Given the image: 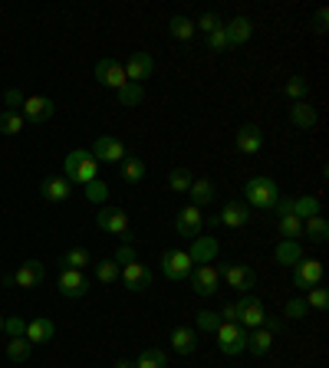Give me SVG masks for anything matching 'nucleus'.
<instances>
[{
	"mask_svg": "<svg viewBox=\"0 0 329 368\" xmlns=\"http://www.w3.org/2000/svg\"><path fill=\"white\" fill-rule=\"evenodd\" d=\"M244 198H247V207H257V211H273L280 201V184L273 178H267V175H260V178H251L247 184H244Z\"/></svg>",
	"mask_w": 329,
	"mask_h": 368,
	"instance_id": "f257e3e1",
	"label": "nucleus"
},
{
	"mask_svg": "<svg viewBox=\"0 0 329 368\" xmlns=\"http://www.w3.org/2000/svg\"><path fill=\"white\" fill-rule=\"evenodd\" d=\"M214 335H217V349L224 356H241L244 349H247V329H244L241 322H221Z\"/></svg>",
	"mask_w": 329,
	"mask_h": 368,
	"instance_id": "f03ea898",
	"label": "nucleus"
},
{
	"mask_svg": "<svg viewBox=\"0 0 329 368\" xmlns=\"http://www.w3.org/2000/svg\"><path fill=\"white\" fill-rule=\"evenodd\" d=\"M234 313H237V322H241L244 329H260L264 326V303L257 299V296H251V292H244L241 299L234 303Z\"/></svg>",
	"mask_w": 329,
	"mask_h": 368,
	"instance_id": "7ed1b4c3",
	"label": "nucleus"
},
{
	"mask_svg": "<svg viewBox=\"0 0 329 368\" xmlns=\"http://www.w3.org/2000/svg\"><path fill=\"white\" fill-rule=\"evenodd\" d=\"M191 270H194V263H191L188 250H164V254H162V273L171 279V283L188 279Z\"/></svg>",
	"mask_w": 329,
	"mask_h": 368,
	"instance_id": "20e7f679",
	"label": "nucleus"
},
{
	"mask_svg": "<svg viewBox=\"0 0 329 368\" xmlns=\"http://www.w3.org/2000/svg\"><path fill=\"white\" fill-rule=\"evenodd\" d=\"M53 112H56V105H53V99H47V96H26L24 105H20V115H24L26 122H33V125L50 122Z\"/></svg>",
	"mask_w": 329,
	"mask_h": 368,
	"instance_id": "39448f33",
	"label": "nucleus"
},
{
	"mask_svg": "<svg viewBox=\"0 0 329 368\" xmlns=\"http://www.w3.org/2000/svg\"><path fill=\"white\" fill-rule=\"evenodd\" d=\"M92 158L106 161V165H119L126 158V145L115 139V135H99V139L92 141Z\"/></svg>",
	"mask_w": 329,
	"mask_h": 368,
	"instance_id": "423d86ee",
	"label": "nucleus"
},
{
	"mask_svg": "<svg viewBox=\"0 0 329 368\" xmlns=\"http://www.w3.org/2000/svg\"><path fill=\"white\" fill-rule=\"evenodd\" d=\"M293 283H296V290H313V286H319L323 283V263L319 260H300L296 267H293Z\"/></svg>",
	"mask_w": 329,
	"mask_h": 368,
	"instance_id": "0eeeda50",
	"label": "nucleus"
},
{
	"mask_svg": "<svg viewBox=\"0 0 329 368\" xmlns=\"http://www.w3.org/2000/svg\"><path fill=\"white\" fill-rule=\"evenodd\" d=\"M175 227L181 237H188V240H194V237H201V227H204V214L201 207H194V204H188V207H181L175 217Z\"/></svg>",
	"mask_w": 329,
	"mask_h": 368,
	"instance_id": "6e6552de",
	"label": "nucleus"
},
{
	"mask_svg": "<svg viewBox=\"0 0 329 368\" xmlns=\"http://www.w3.org/2000/svg\"><path fill=\"white\" fill-rule=\"evenodd\" d=\"M217 277H224L230 283V290H241V292L257 286V273L251 267H244V263H228L224 270H217Z\"/></svg>",
	"mask_w": 329,
	"mask_h": 368,
	"instance_id": "1a4fd4ad",
	"label": "nucleus"
},
{
	"mask_svg": "<svg viewBox=\"0 0 329 368\" xmlns=\"http://www.w3.org/2000/svg\"><path fill=\"white\" fill-rule=\"evenodd\" d=\"M217 283H221V277H217V267H211V263H201V267L191 270V290L198 296H214Z\"/></svg>",
	"mask_w": 329,
	"mask_h": 368,
	"instance_id": "9d476101",
	"label": "nucleus"
},
{
	"mask_svg": "<svg viewBox=\"0 0 329 368\" xmlns=\"http://www.w3.org/2000/svg\"><path fill=\"white\" fill-rule=\"evenodd\" d=\"M56 286H60V292L66 299H83L89 292V279L83 277V270H63L60 279H56Z\"/></svg>",
	"mask_w": 329,
	"mask_h": 368,
	"instance_id": "9b49d317",
	"label": "nucleus"
},
{
	"mask_svg": "<svg viewBox=\"0 0 329 368\" xmlns=\"http://www.w3.org/2000/svg\"><path fill=\"white\" fill-rule=\"evenodd\" d=\"M96 227L106 230V234H126L128 230V214L122 207H99V214H96Z\"/></svg>",
	"mask_w": 329,
	"mask_h": 368,
	"instance_id": "f8f14e48",
	"label": "nucleus"
},
{
	"mask_svg": "<svg viewBox=\"0 0 329 368\" xmlns=\"http://www.w3.org/2000/svg\"><path fill=\"white\" fill-rule=\"evenodd\" d=\"M13 283L20 286V290H33L40 283H47V263H40V260H26L20 263V270L13 273Z\"/></svg>",
	"mask_w": 329,
	"mask_h": 368,
	"instance_id": "ddd939ff",
	"label": "nucleus"
},
{
	"mask_svg": "<svg viewBox=\"0 0 329 368\" xmlns=\"http://www.w3.org/2000/svg\"><path fill=\"white\" fill-rule=\"evenodd\" d=\"M122 69H126L128 82H139V86H142V79H149L155 73L152 53H132V56H128V63L122 66Z\"/></svg>",
	"mask_w": 329,
	"mask_h": 368,
	"instance_id": "4468645a",
	"label": "nucleus"
},
{
	"mask_svg": "<svg viewBox=\"0 0 329 368\" xmlns=\"http://www.w3.org/2000/svg\"><path fill=\"white\" fill-rule=\"evenodd\" d=\"M96 79H99L102 86H109V89H122L128 79H126V69H122V63H115V60H99L96 63Z\"/></svg>",
	"mask_w": 329,
	"mask_h": 368,
	"instance_id": "2eb2a0df",
	"label": "nucleus"
},
{
	"mask_svg": "<svg viewBox=\"0 0 329 368\" xmlns=\"http://www.w3.org/2000/svg\"><path fill=\"white\" fill-rule=\"evenodd\" d=\"M119 279H122V283H126V290H132V292H145L149 286H152V273L142 267L139 260H135V263H126L122 273H119Z\"/></svg>",
	"mask_w": 329,
	"mask_h": 368,
	"instance_id": "dca6fc26",
	"label": "nucleus"
},
{
	"mask_svg": "<svg viewBox=\"0 0 329 368\" xmlns=\"http://www.w3.org/2000/svg\"><path fill=\"white\" fill-rule=\"evenodd\" d=\"M251 207L244 201H228L224 204V211L217 214V224H224V227H244L247 220H251Z\"/></svg>",
	"mask_w": 329,
	"mask_h": 368,
	"instance_id": "f3484780",
	"label": "nucleus"
},
{
	"mask_svg": "<svg viewBox=\"0 0 329 368\" xmlns=\"http://www.w3.org/2000/svg\"><path fill=\"white\" fill-rule=\"evenodd\" d=\"M53 335H56V326H53V319L47 316H33L30 322H26V342L30 345H40V342H50Z\"/></svg>",
	"mask_w": 329,
	"mask_h": 368,
	"instance_id": "a211bd4d",
	"label": "nucleus"
},
{
	"mask_svg": "<svg viewBox=\"0 0 329 368\" xmlns=\"http://www.w3.org/2000/svg\"><path fill=\"white\" fill-rule=\"evenodd\" d=\"M217 250H221V247H217V237H194L188 256L194 267H201V263H211V260H214Z\"/></svg>",
	"mask_w": 329,
	"mask_h": 368,
	"instance_id": "6ab92c4d",
	"label": "nucleus"
},
{
	"mask_svg": "<svg viewBox=\"0 0 329 368\" xmlns=\"http://www.w3.org/2000/svg\"><path fill=\"white\" fill-rule=\"evenodd\" d=\"M234 141H237V152H244V155H257L260 148H264V135H260V128L257 125H241Z\"/></svg>",
	"mask_w": 329,
	"mask_h": 368,
	"instance_id": "aec40b11",
	"label": "nucleus"
},
{
	"mask_svg": "<svg viewBox=\"0 0 329 368\" xmlns=\"http://www.w3.org/2000/svg\"><path fill=\"white\" fill-rule=\"evenodd\" d=\"M224 33H228V43H230V46H241V43H247V40L253 37L251 17H234L230 24H224Z\"/></svg>",
	"mask_w": 329,
	"mask_h": 368,
	"instance_id": "412c9836",
	"label": "nucleus"
},
{
	"mask_svg": "<svg viewBox=\"0 0 329 368\" xmlns=\"http://www.w3.org/2000/svg\"><path fill=\"white\" fill-rule=\"evenodd\" d=\"M290 122L296 128H303V132H310V128L317 125V109L310 105V99L293 102V105H290Z\"/></svg>",
	"mask_w": 329,
	"mask_h": 368,
	"instance_id": "4be33fe9",
	"label": "nucleus"
},
{
	"mask_svg": "<svg viewBox=\"0 0 329 368\" xmlns=\"http://www.w3.org/2000/svg\"><path fill=\"white\" fill-rule=\"evenodd\" d=\"M40 194H43L47 201L60 204V201H66V198L73 194V184H69L66 178H47L43 184H40Z\"/></svg>",
	"mask_w": 329,
	"mask_h": 368,
	"instance_id": "5701e85b",
	"label": "nucleus"
},
{
	"mask_svg": "<svg viewBox=\"0 0 329 368\" xmlns=\"http://www.w3.org/2000/svg\"><path fill=\"white\" fill-rule=\"evenodd\" d=\"M171 349H175L178 356H191V352L198 349V332H194V329H185V326L171 329Z\"/></svg>",
	"mask_w": 329,
	"mask_h": 368,
	"instance_id": "b1692460",
	"label": "nucleus"
},
{
	"mask_svg": "<svg viewBox=\"0 0 329 368\" xmlns=\"http://www.w3.org/2000/svg\"><path fill=\"white\" fill-rule=\"evenodd\" d=\"M273 256H277V263H283V267H296L303 260V247H300V240H280Z\"/></svg>",
	"mask_w": 329,
	"mask_h": 368,
	"instance_id": "393cba45",
	"label": "nucleus"
},
{
	"mask_svg": "<svg viewBox=\"0 0 329 368\" xmlns=\"http://www.w3.org/2000/svg\"><path fill=\"white\" fill-rule=\"evenodd\" d=\"M119 175H122V181H126V184H139V181H145V161H142V158L126 155V158L119 161Z\"/></svg>",
	"mask_w": 329,
	"mask_h": 368,
	"instance_id": "a878e982",
	"label": "nucleus"
},
{
	"mask_svg": "<svg viewBox=\"0 0 329 368\" xmlns=\"http://www.w3.org/2000/svg\"><path fill=\"white\" fill-rule=\"evenodd\" d=\"M96 175H99V161L92 158V152L83 148V158H79V165H76V178H73V184H89V181H96Z\"/></svg>",
	"mask_w": 329,
	"mask_h": 368,
	"instance_id": "bb28decb",
	"label": "nucleus"
},
{
	"mask_svg": "<svg viewBox=\"0 0 329 368\" xmlns=\"http://www.w3.org/2000/svg\"><path fill=\"white\" fill-rule=\"evenodd\" d=\"M270 349H273V332H267V329L247 332V352H253V356H267Z\"/></svg>",
	"mask_w": 329,
	"mask_h": 368,
	"instance_id": "cd10ccee",
	"label": "nucleus"
},
{
	"mask_svg": "<svg viewBox=\"0 0 329 368\" xmlns=\"http://www.w3.org/2000/svg\"><path fill=\"white\" fill-rule=\"evenodd\" d=\"M188 194H191V204H194V207H208V204L214 201V184H211L208 178H201V181H191Z\"/></svg>",
	"mask_w": 329,
	"mask_h": 368,
	"instance_id": "c85d7f7f",
	"label": "nucleus"
},
{
	"mask_svg": "<svg viewBox=\"0 0 329 368\" xmlns=\"http://www.w3.org/2000/svg\"><path fill=\"white\" fill-rule=\"evenodd\" d=\"M303 234L310 237L313 243H326L329 240V224H326V217L317 214V217H310V220H303Z\"/></svg>",
	"mask_w": 329,
	"mask_h": 368,
	"instance_id": "c756f323",
	"label": "nucleus"
},
{
	"mask_svg": "<svg viewBox=\"0 0 329 368\" xmlns=\"http://www.w3.org/2000/svg\"><path fill=\"white\" fill-rule=\"evenodd\" d=\"M317 214H319V198L306 194V198H296V201H293V217L310 220V217H317Z\"/></svg>",
	"mask_w": 329,
	"mask_h": 368,
	"instance_id": "7c9ffc66",
	"label": "nucleus"
},
{
	"mask_svg": "<svg viewBox=\"0 0 329 368\" xmlns=\"http://www.w3.org/2000/svg\"><path fill=\"white\" fill-rule=\"evenodd\" d=\"M24 125H26V119L20 112H10V109L0 112V132H3V135H20Z\"/></svg>",
	"mask_w": 329,
	"mask_h": 368,
	"instance_id": "2f4dec72",
	"label": "nucleus"
},
{
	"mask_svg": "<svg viewBox=\"0 0 329 368\" xmlns=\"http://www.w3.org/2000/svg\"><path fill=\"white\" fill-rule=\"evenodd\" d=\"M277 227H280V234H283V240H296V237H303V220H300V217H293V214L277 217Z\"/></svg>",
	"mask_w": 329,
	"mask_h": 368,
	"instance_id": "473e14b6",
	"label": "nucleus"
},
{
	"mask_svg": "<svg viewBox=\"0 0 329 368\" xmlns=\"http://www.w3.org/2000/svg\"><path fill=\"white\" fill-rule=\"evenodd\" d=\"M168 33L175 40H181V43H188L198 30H194V24H191L188 17H171V24H168Z\"/></svg>",
	"mask_w": 329,
	"mask_h": 368,
	"instance_id": "72a5a7b5",
	"label": "nucleus"
},
{
	"mask_svg": "<svg viewBox=\"0 0 329 368\" xmlns=\"http://www.w3.org/2000/svg\"><path fill=\"white\" fill-rule=\"evenodd\" d=\"M283 96L287 99H293V102H303V99H310V79H303V76H293L287 86H283Z\"/></svg>",
	"mask_w": 329,
	"mask_h": 368,
	"instance_id": "f704fd0d",
	"label": "nucleus"
},
{
	"mask_svg": "<svg viewBox=\"0 0 329 368\" xmlns=\"http://www.w3.org/2000/svg\"><path fill=\"white\" fill-rule=\"evenodd\" d=\"M168 365V356L162 349H142V356L135 358V368H164Z\"/></svg>",
	"mask_w": 329,
	"mask_h": 368,
	"instance_id": "c9c22d12",
	"label": "nucleus"
},
{
	"mask_svg": "<svg viewBox=\"0 0 329 368\" xmlns=\"http://www.w3.org/2000/svg\"><path fill=\"white\" fill-rule=\"evenodd\" d=\"M221 322H224L221 313H214V309H201V313L194 316V332H217Z\"/></svg>",
	"mask_w": 329,
	"mask_h": 368,
	"instance_id": "e433bc0d",
	"label": "nucleus"
},
{
	"mask_svg": "<svg viewBox=\"0 0 329 368\" xmlns=\"http://www.w3.org/2000/svg\"><path fill=\"white\" fill-rule=\"evenodd\" d=\"M60 263H63V270H83L89 263V250L86 247H73V250H66L60 256Z\"/></svg>",
	"mask_w": 329,
	"mask_h": 368,
	"instance_id": "4c0bfd02",
	"label": "nucleus"
},
{
	"mask_svg": "<svg viewBox=\"0 0 329 368\" xmlns=\"http://www.w3.org/2000/svg\"><path fill=\"white\" fill-rule=\"evenodd\" d=\"M119 273H122V267H119L115 260H99V263H96V279H99V283H106V286H109V283H115V279H119Z\"/></svg>",
	"mask_w": 329,
	"mask_h": 368,
	"instance_id": "58836bf2",
	"label": "nucleus"
},
{
	"mask_svg": "<svg viewBox=\"0 0 329 368\" xmlns=\"http://www.w3.org/2000/svg\"><path fill=\"white\" fill-rule=\"evenodd\" d=\"M191 171L188 168H175V171H171V175H168V188L175 191V194H185V191L191 188Z\"/></svg>",
	"mask_w": 329,
	"mask_h": 368,
	"instance_id": "ea45409f",
	"label": "nucleus"
},
{
	"mask_svg": "<svg viewBox=\"0 0 329 368\" xmlns=\"http://www.w3.org/2000/svg\"><path fill=\"white\" fill-rule=\"evenodd\" d=\"M142 99H145V89H142L139 82H126V86L119 89V102H122V105H139Z\"/></svg>",
	"mask_w": 329,
	"mask_h": 368,
	"instance_id": "a19ab883",
	"label": "nucleus"
},
{
	"mask_svg": "<svg viewBox=\"0 0 329 368\" xmlns=\"http://www.w3.org/2000/svg\"><path fill=\"white\" fill-rule=\"evenodd\" d=\"M30 352H33V345L26 342V339H10V342H7V356H10L13 362H26Z\"/></svg>",
	"mask_w": 329,
	"mask_h": 368,
	"instance_id": "79ce46f5",
	"label": "nucleus"
},
{
	"mask_svg": "<svg viewBox=\"0 0 329 368\" xmlns=\"http://www.w3.org/2000/svg\"><path fill=\"white\" fill-rule=\"evenodd\" d=\"M303 303L310 306V309H319V313H323V309H329V292L323 290V286H313V290L306 292Z\"/></svg>",
	"mask_w": 329,
	"mask_h": 368,
	"instance_id": "37998d69",
	"label": "nucleus"
},
{
	"mask_svg": "<svg viewBox=\"0 0 329 368\" xmlns=\"http://www.w3.org/2000/svg\"><path fill=\"white\" fill-rule=\"evenodd\" d=\"M3 332H7L10 339H24V335H26V319H20V316H3Z\"/></svg>",
	"mask_w": 329,
	"mask_h": 368,
	"instance_id": "c03bdc74",
	"label": "nucleus"
},
{
	"mask_svg": "<svg viewBox=\"0 0 329 368\" xmlns=\"http://www.w3.org/2000/svg\"><path fill=\"white\" fill-rule=\"evenodd\" d=\"M86 198H89L92 204H106V201H109V188H106L99 178L89 181V184H86Z\"/></svg>",
	"mask_w": 329,
	"mask_h": 368,
	"instance_id": "a18cd8bd",
	"label": "nucleus"
},
{
	"mask_svg": "<svg viewBox=\"0 0 329 368\" xmlns=\"http://www.w3.org/2000/svg\"><path fill=\"white\" fill-rule=\"evenodd\" d=\"M217 26H224V20H221L217 13H204L201 20L194 24V30H201V33H208V37H211V33L217 30Z\"/></svg>",
	"mask_w": 329,
	"mask_h": 368,
	"instance_id": "49530a36",
	"label": "nucleus"
},
{
	"mask_svg": "<svg viewBox=\"0 0 329 368\" xmlns=\"http://www.w3.org/2000/svg\"><path fill=\"white\" fill-rule=\"evenodd\" d=\"M119 267H126V263H135L139 256H135V247L132 243H119V250H115V256H112Z\"/></svg>",
	"mask_w": 329,
	"mask_h": 368,
	"instance_id": "de8ad7c7",
	"label": "nucleus"
},
{
	"mask_svg": "<svg viewBox=\"0 0 329 368\" xmlns=\"http://www.w3.org/2000/svg\"><path fill=\"white\" fill-rule=\"evenodd\" d=\"M208 40H211V50H214V53H224L230 46V43H228V33H224V26H217V30Z\"/></svg>",
	"mask_w": 329,
	"mask_h": 368,
	"instance_id": "09e8293b",
	"label": "nucleus"
},
{
	"mask_svg": "<svg viewBox=\"0 0 329 368\" xmlns=\"http://www.w3.org/2000/svg\"><path fill=\"white\" fill-rule=\"evenodd\" d=\"M24 99H26V96L20 89H7V96H3V102H7V109H10V112H20Z\"/></svg>",
	"mask_w": 329,
	"mask_h": 368,
	"instance_id": "8fccbe9b",
	"label": "nucleus"
},
{
	"mask_svg": "<svg viewBox=\"0 0 329 368\" xmlns=\"http://www.w3.org/2000/svg\"><path fill=\"white\" fill-rule=\"evenodd\" d=\"M306 313H310V306H306L303 299H290V303H287V316L290 319H303Z\"/></svg>",
	"mask_w": 329,
	"mask_h": 368,
	"instance_id": "3c124183",
	"label": "nucleus"
},
{
	"mask_svg": "<svg viewBox=\"0 0 329 368\" xmlns=\"http://www.w3.org/2000/svg\"><path fill=\"white\" fill-rule=\"evenodd\" d=\"M326 20H329V10L326 7H319L317 17H313V30H317V33H326Z\"/></svg>",
	"mask_w": 329,
	"mask_h": 368,
	"instance_id": "603ef678",
	"label": "nucleus"
},
{
	"mask_svg": "<svg viewBox=\"0 0 329 368\" xmlns=\"http://www.w3.org/2000/svg\"><path fill=\"white\" fill-rule=\"evenodd\" d=\"M293 201H296V198H280V201H277V207H273V211H277V217L293 214Z\"/></svg>",
	"mask_w": 329,
	"mask_h": 368,
	"instance_id": "864d4df0",
	"label": "nucleus"
},
{
	"mask_svg": "<svg viewBox=\"0 0 329 368\" xmlns=\"http://www.w3.org/2000/svg\"><path fill=\"white\" fill-rule=\"evenodd\" d=\"M115 368H135V362H128V358H119V362H115Z\"/></svg>",
	"mask_w": 329,
	"mask_h": 368,
	"instance_id": "5fc2aeb1",
	"label": "nucleus"
},
{
	"mask_svg": "<svg viewBox=\"0 0 329 368\" xmlns=\"http://www.w3.org/2000/svg\"><path fill=\"white\" fill-rule=\"evenodd\" d=\"M0 332H3V316H0Z\"/></svg>",
	"mask_w": 329,
	"mask_h": 368,
	"instance_id": "6e6d98bb",
	"label": "nucleus"
}]
</instances>
